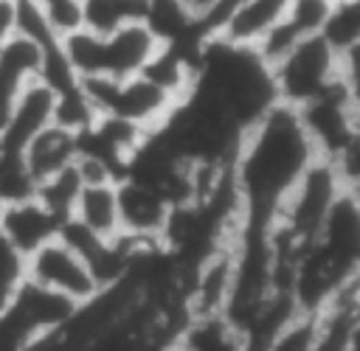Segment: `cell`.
<instances>
[{"instance_id": "d4e9b609", "label": "cell", "mask_w": 360, "mask_h": 351, "mask_svg": "<svg viewBox=\"0 0 360 351\" xmlns=\"http://www.w3.org/2000/svg\"><path fill=\"white\" fill-rule=\"evenodd\" d=\"M329 3H335V0H329Z\"/></svg>"}, {"instance_id": "d6986e66", "label": "cell", "mask_w": 360, "mask_h": 351, "mask_svg": "<svg viewBox=\"0 0 360 351\" xmlns=\"http://www.w3.org/2000/svg\"><path fill=\"white\" fill-rule=\"evenodd\" d=\"M25 281V256L0 233V312L11 306Z\"/></svg>"}, {"instance_id": "cb8c5ba5", "label": "cell", "mask_w": 360, "mask_h": 351, "mask_svg": "<svg viewBox=\"0 0 360 351\" xmlns=\"http://www.w3.org/2000/svg\"><path fill=\"white\" fill-rule=\"evenodd\" d=\"M211 3H214V0H180V6H183V8H186L191 17H194V20H197V17H200V14H202V11H205Z\"/></svg>"}, {"instance_id": "8992f818", "label": "cell", "mask_w": 360, "mask_h": 351, "mask_svg": "<svg viewBox=\"0 0 360 351\" xmlns=\"http://www.w3.org/2000/svg\"><path fill=\"white\" fill-rule=\"evenodd\" d=\"M25 278L73 303H84L101 289L90 267L59 239H51L25 256Z\"/></svg>"}, {"instance_id": "ffe728a7", "label": "cell", "mask_w": 360, "mask_h": 351, "mask_svg": "<svg viewBox=\"0 0 360 351\" xmlns=\"http://www.w3.org/2000/svg\"><path fill=\"white\" fill-rule=\"evenodd\" d=\"M315 323L318 314H304L298 312L270 343L267 351H309L312 340H315Z\"/></svg>"}, {"instance_id": "7402d4cb", "label": "cell", "mask_w": 360, "mask_h": 351, "mask_svg": "<svg viewBox=\"0 0 360 351\" xmlns=\"http://www.w3.org/2000/svg\"><path fill=\"white\" fill-rule=\"evenodd\" d=\"M31 3L42 11L48 25L59 37L82 25V6H79V0H31Z\"/></svg>"}, {"instance_id": "8fae6325", "label": "cell", "mask_w": 360, "mask_h": 351, "mask_svg": "<svg viewBox=\"0 0 360 351\" xmlns=\"http://www.w3.org/2000/svg\"><path fill=\"white\" fill-rule=\"evenodd\" d=\"M39 73V48L22 34H11L0 48V129L14 107L17 93L37 79Z\"/></svg>"}, {"instance_id": "5bb4252c", "label": "cell", "mask_w": 360, "mask_h": 351, "mask_svg": "<svg viewBox=\"0 0 360 351\" xmlns=\"http://www.w3.org/2000/svg\"><path fill=\"white\" fill-rule=\"evenodd\" d=\"M82 28L93 34H110L132 22H146L152 0H79Z\"/></svg>"}, {"instance_id": "277c9868", "label": "cell", "mask_w": 360, "mask_h": 351, "mask_svg": "<svg viewBox=\"0 0 360 351\" xmlns=\"http://www.w3.org/2000/svg\"><path fill=\"white\" fill-rule=\"evenodd\" d=\"M340 79H343V56H338L318 34L301 39L287 56L270 65L276 101L295 110L329 93Z\"/></svg>"}, {"instance_id": "44dd1931", "label": "cell", "mask_w": 360, "mask_h": 351, "mask_svg": "<svg viewBox=\"0 0 360 351\" xmlns=\"http://www.w3.org/2000/svg\"><path fill=\"white\" fill-rule=\"evenodd\" d=\"M332 3L329 0H290L284 17L290 20V25L301 34V37H312L321 31L326 14H329Z\"/></svg>"}, {"instance_id": "ac0fdd59", "label": "cell", "mask_w": 360, "mask_h": 351, "mask_svg": "<svg viewBox=\"0 0 360 351\" xmlns=\"http://www.w3.org/2000/svg\"><path fill=\"white\" fill-rule=\"evenodd\" d=\"M96 118V110L90 107L84 90H82V79L76 87L56 93V104H53V124L70 129V132H82L84 126H90Z\"/></svg>"}, {"instance_id": "2e32d148", "label": "cell", "mask_w": 360, "mask_h": 351, "mask_svg": "<svg viewBox=\"0 0 360 351\" xmlns=\"http://www.w3.org/2000/svg\"><path fill=\"white\" fill-rule=\"evenodd\" d=\"M34 194H37V183L25 166L22 149H11L0 143V208L20 199H31Z\"/></svg>"}, {"instance_id": "603a6c76", "label": "cell", "mask_w": 360, "mask_h": 351, "mask_svg": "<svg viewBox=\"0 0 360 351\" xmlns=\"http://www.w3.org/2000/svg\"><path fill=\"white\" fill-rule=\"evenodd\" d=\"M14 34V0H0V48Z\"/></svg>"}, {"instance_id": "30bf717a", "label": "cell", "mask_w": 360, "mask_h": 351, "mask_svg": "<svg viewBox=\"0 0 360 351\" xmlns=\"http://www.w3.org/2000/svg\"><path fill=\"white\" fill-rule=\"evenodd\" d=\"M287 6L290 0H239L214 34V39L231 48L253 51L259 39L284 17Z\"/></svg>"}, {"instance_id": "4fadbf2b", "label": "cell", "mask_w": 360, "mask_h": 351, "mask_svg": "<svg viewBox=\"0 0 360 351\" xmlns=\"http://www.w3.org/2000/svg\"><path fill=\"white\" fill-rule=\"evenodd\" d=\"M73 216L87 225L90 230L115 239L121 233L118 225V197H115V183H93V185H82L79 199L73 205Z\"/></svg>"}, {"instance_id": "ba28073f", "label": "cell", "mask_w": 360, "mask_h": 351, "mask_svg": "<svg viewBox=\"0 0 360 351\" xmlns=\"http://www.w3.org/2000/svg\"><path fill=\"white\" fill-rule=\"evenodd\" d=\"M53 104H56V93L39 76L31 79L14 98V107L0 129V143L11 149H25V143L39 129L53 124Z\"/></svg>"}, {"instance_id": "5b68a950", "label": "cell", "mask_w": 360, "mask_h": 351, "mask_svg": "<svg viewBox=\"0 0 360 351\" xmlns=\"http://www.w3.org/2000/svg\"><path fill=\"white\" fill-rule=\"evenodd\" d=\"M343 188H349V185L340 180L335 163L326 157H315L301 171L295 185L287 191L273 222L278 227H284L290 236H295L298 241H309L318 233L321 222L326 219L332 202L340 197Z\"/></svg>"}, {"instance_id": "7c38bea8", "label": "cell", "mask_w": 360, "mask_h": 351, "mask_svg": "<svg viewBox=\"0 0 360 351\" xmlns=\"http://www.w3.org/2000/svg\"><path fill=\"white\" fill-rule=\"evenodd\" d=\"M76 154H79L76 132H70L59 124H48L45 129H39L22 149L25 166L37 185L42 180H48L51 174L62 171L65 166H70L76 160Z\"/></svg>"}, {"instance_id": "7a4b0ae2", "label": "cell", "mask_w": 360, "mask_h": 351, "mask_svg": "<svg viewBox=\"0 0 360 351\" xmlns=\"http://www.w3.org/2000/svg\"><path fill=\"white\" fill-rule=\"evenodd\" d=\"M163 39L149 22H132L110 34H93L87 28H73L62 34V51L79 79L110 76L124 79L143 70V65L160 51Z\"/></svg>"}, {"instance_id": "3957f363", "label": "cell", "mask_w": 360, "mask_h": 351, "mask_svg": "<svg viewBox=\"0 0 360 351\" xmlns=\"http://www.w3.org/2000/svg\"><path fill=\"white\" fill-rule=\"evenodd\" d=\"M82 90L96 110V115H112L121 118L141 132H155L169 121V115L177 110V98L149 81L146 76H124V79H110V76H87L82 79Z\"/></svg>"}, {"instance_id": "52a82bcc", "label": "cell", "mask_w": 360, "mask_h": 351, "mask_svg": "<svg viewBox=\"0 0 360 351\" xmlns=\"http://www.w3.org/2000/svg\"><path fill=\"white\" fill-rule=\"evenodd\" d=\"M115 197H118V225L124 236L132 239H155L160 236V227L169 213V199L138 180L121 177L115 180Z\"/></svg>"}, {"instance_id": "e0dca14e", "label": "cell", "mask_w": 360, "mask_h": 351, "mask_svg": "<svg viewBox=\"0 0 360 351\" xmlns=\"http://www.w3.org/2000/svg\"><path fill=\"white\" fill-rule=\"evenodd\" d=\"M82 177L76 174V166L70 163V166H65L62 171H56V174H51L48 180H42L39 185H37V199L53 213V216H59V219H68V216H73V205H76V199H79V191H82Z\"/></svg>"}, {"instance_id": "9a60e30c", "label": "cell", "mask_w": 360, "mask_h": 351, "mask_svg": "<svg viewBox=\"0 0 360 351\" xmlns=\"http://www.w3.org/2000/svg\"><path fill=\"white\" fill-rule=\"evenodd\" d=\"M318 37L338 56L357 51L360 48V0H335Z\"/></svg>"}, {"instance_id": "9c48e42d", "label": "cell", "mask_w": 360, "mask_h": 351, "mask_svg": "<svg viewBox=\"0 0 360 351\" xmlns=\"http://www.w3.org/2000/svg\"><path fill=\"white\" fill-rule=\"evenodd\" d=\"M62 219L53 216L37 197L31 199H20L11 205L0 208V233L22 253H34L39 244L56 239Z\"/></svg>"}, {"instance_id": "6da1fadb", "label": "cell", "mask_w": 360, "mask_h": 351, "mask_svg": "<svg viewBox=\"0 0 360 351\" xmlns=\"http://www.w3.org/2000/svg\"><path fill=\"white\" fill-rule=\"evenodd\" d=\"M318 157L295 107L270 104L239 138L231 177L242 202V222L270 227L287 191Z\"/></svg>"}]
</instances>
